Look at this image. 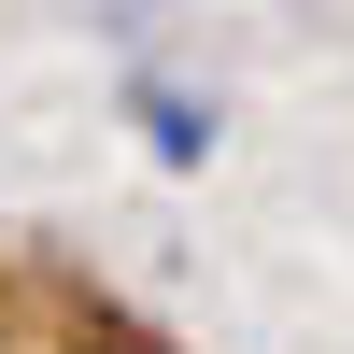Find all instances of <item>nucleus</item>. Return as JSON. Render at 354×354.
<instances>
[{"label":"nucleus","mask_w":354,"mask_h":354,"mask_svg":"<svg viewBox=\"0 0 354 354\" xmlns=\"http://www.w3.org/2000/svg\"><path fill=\"white\" fill-rule=\"evenodd\" d=\"M85 354H142V340H85Z\"/></svg>","instance_id":"f03ea898"},{"label":"nucleus","mask_w":354,"mask_h":354,"mask_svg":"<svg viewBox=\"0 0 354 354\" xmlns=\"http://www.w3.org/2000/svg\"><path fill=\"white\" fill-rule=\"evenodd\" d=\"M142 142H156L170 170H198V156H213V113H198V100H170V85H156V100H142Z\"/></svg>","instance_id":"f257e3e1"}]
</instances>
